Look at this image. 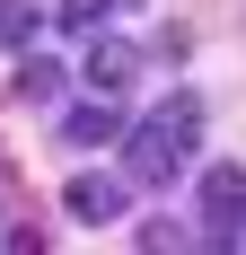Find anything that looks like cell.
<instances>
[{"instance_id": "cell-6", "label": "cell", "mask_w": 246, "mask_h": 255, "mask_svg": "<svg viewBox=\"0 0 246 255\" xmlns=\"http://www.w3.org/2000/svg\"><path fill=\"white\" fill-rule=\"evenodd\" d=\"M18 97H26V106H53V97H62V62H53V53L18 62Z\"/></svg>"}, {"instance_id": "cell-4", "label": "cell", "mask_w": 246, "mask_h": 255, "mask_svg": "<svg viewBox=\"0 0 246 255\" xmlns=\"http://www.w3.org/2000/svg\"><path fill=\"white\" fill-rule=\"evenodd\" d=\"M132 71H141V53L123 44V35H88V53H79V79H88L97 97H123V88H132Z\"/></svg>"}, {"instance_id": "cell-2", "label": "cell", "mask_w": 246, "mask_h": 255, "mask_svg": "<svg viewBox=\"0 0 246 255\" xmlns=\"http://www.w3.org/2000/svg\"><path fill=\"white\" fill-rule=\"evenodd\" d=\"M194 220L211 247H238L246 238V167H202L194 176Z\"/></svg>"}, {"instance_id": "cell-7", "label": "cell", "mask_w": 246, "mask_h": 255, "mask_svg": "<svg viewBox=\"0 0 246 255\" xmlns=\"http://www.w3.org/2000/svg\"><path fill=\"white\" fill-rule=\"evenodd\" d=\"M35 26H44V9H35V0H0V44H9V53H18Z\"/></svg>"}, {"instance_id": "cell-9", "label": "cell", "mask_w": 246, "mask_h": 255, "mask_svg": "<svg viewBox=\"0 0 246 255\" xmlns=\"http://www.w3.org/2000/svg\"><path fill=\"white\" fill-rule=\"evenodd\" d=\"M97 9H141V0H97Z\"/></svg>"}, {"instance_id": "cell-8", "label": "cell", "mask_w": 246, "mask_h": 255, "mask_svg": "<svg viewBox=\"0 0 246 255\" xmlns=\"http://www.w3.org/2000/svg\"><path fill=\"white\" fill-rule=\"evenodd\" d=\"M97 18H106L97 0H62V9H53V26H71V35H97Z\"/></svg>"}, {"instance_id": "cell-5", "label": "cell", "mask_w": 246, "mask_h": 255, "mask_svg": "<svg viewBox=\"0 0 246 255\" xmlns=\"http://www.w3.org/2000/svg\"><path fill=\"white\" fill-rule=\"evenodd\" d=\"M123 132H132V115H123L115 97H88V106L62 115V141H71V150H106V141H123Z\"/></svg>"}, {"instance_id": "cell-3", "label": "cell", "mask_w": 246, "mask_h": 255, "mask_svg": "<svg viewBox=\"0 0 246 255\" xmlns=\"http://www.w3.org/2000/svg\"><path fill=\"white\" fill-rule=\"evenodd\" d=\"M62 211H71L79 229H115L123 211H132V176H71V194H62Z\"/></svg>"}, {"instance_id": "cell-1", "label": "cell", "mask_w": 246, "mask_h": 255, "mask_svg": "<svg viewBox=\"0 0 246 255\" xmlns=\"http://www.w3.org/2000/svg\"><path fill=\"white\" fill-rule=\"evenodd\" d=\"M194 141H202V97H194V88L158 97L141 124L115 141V150H123V176H132V194H158V185H176L185 167H194Z\"/></svg>"}]
</instances>
